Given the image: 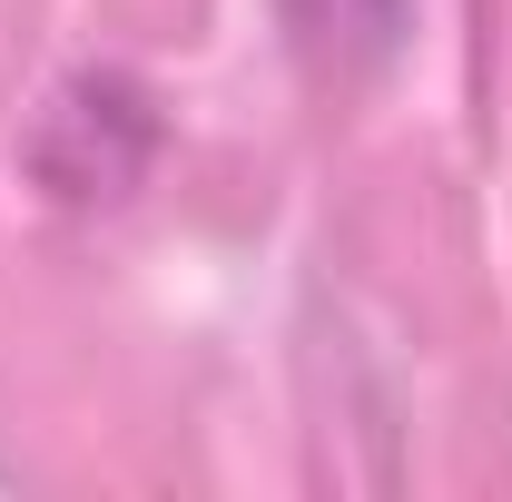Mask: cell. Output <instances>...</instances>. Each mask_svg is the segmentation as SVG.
<instances>
[{"instance_id": "6da1fadb", "label": "cell", "mask_w": 512, "mask_h": 502, "mask_svg": "<svg viewBox=\"0 0 512 502\" xmlns=\"http://www.w3.org/2000/svg\"><path fill=\"white\" fill-rule=\"evenodd\" d=\"M286 10H296V30H306L316 50H335V60H345V50L375 60L384 40L404 30V0H286Z\"/></svg>"}]
</instances>
